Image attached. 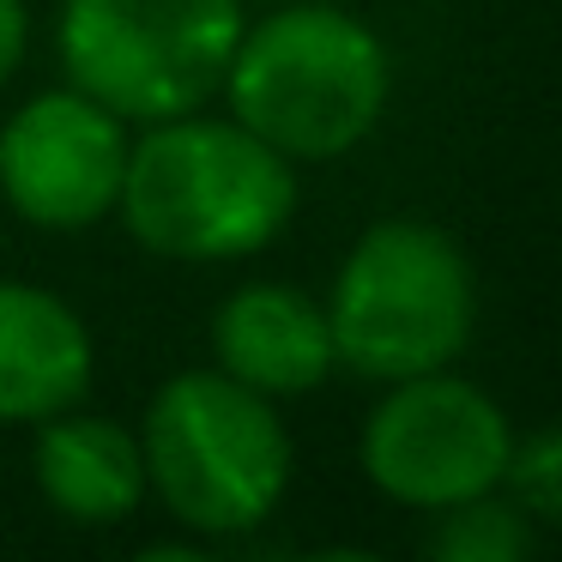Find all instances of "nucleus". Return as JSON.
Returning <instances> with one entry per match:
<instances>
[{"mask_svg": "<svg viewBox=\"0 0 562 562\" xmlns=\"http://www.w3.org/2000/svg\"><path fill=\"white\" fill-rule=\"evenodd\" d=\"M115 206L151 255L243 260L291 224L296 176L291 158L243 122H200L188 110L127 146Z\"/></svg>", "mask_w": 562, "mask_h": 562, "instance_id": "f257e3e1", "label": "nucleus"}, {"mask_svg": "<svg viewBox=\"0 0 562 562\" xmlns=\"http://www.w3.org/2000/svg\"><path fill=\"white\" fill-rule=\"evenodd\" d=\"M231 110L284 158H339L387 110V49L363 19L296 0L236 43Z\"/></svg>", "mask_w": 562, "mask_h": 562, "instance_id": "f03ea898", "label": "nucleus"}, {"mask_svg": "<svg viewBox=\"0 0 562 562\" xmlns=\"http://www.w3.org/2000/svg\"><path fill=\"white\" fill-rule=\"evenodd\" d=\"M146 484L200 532H248L291 490V436L267 393L224 369H188L158 387L146 412Z\"/></svg>", "mask_w": 562, "mask_h": 562, "instance_id": "7ed1b4c3", "label": "nucleus"}, {"mask_svg": "<svg viewBox=\"0 0 562 562\" xmlns=\"http://www.w3.org/2000/svg\"><path fill=\"white\" fill-rule=\"evenodd\" d=\"M477 284L465 255L417 218H381L345 255L327 303L339 363L375 381L448 369L472 339Z\"/></svg>", "mask_w": 562, "mask_h": 562, "instance_id": "20e7f679", "label": "nucleus"}, {"mask_svg": "<svg viewBox=\"0 0 562 562\" xmlns=\"http://www.w3.org/2000/svg\"><path fill=\"white\" fill-rule=\"evenodd\" d=\"M243 0H67L61 61L122 122H170L224 86Z\"/></svg>", "mask_w": 562, "mask_h": 562, "instance_id": "39448f33", "label": "nucleus"}, {"mask_svg": "<svg viewBox=\"0 0 562 562\" xmlns=\"http://www.w3.org/2000/svg\"><path fill=\"white\" fill-rule=\"evenodd\" d=\"M514 429L484 387L429 369L393 381L363 424V472L381 496L405 508H453L502 484Z\"/></svg>", "mask_w": 562, "mask_h": 562, "instance_id": "423d86ee", "label": "nucleus"}, {"mask_svg": "<svg viewBox=\"0 0 562 562\" xmlns=\"http://www.w3.org/2000/svg\"><path fill=\"white\" fill-rule=\"evenodd\" d=\"M127 134L91 91H43L0 127V194L43 231H86L122 200Z\"/></svg>", "mask_w": 562, "mask_h": 562, "instance_id": "0eeeda50", "label": "nucleus"}, {"mask_svg": "<svg viewBox=\"0 0 562 562\" xmlns=\"http://www.w3.org/2000/svg\"><path fill=\"white\" fill-rule=\"evenodd\" d=\"M212 351L224 375L255 393H308L339 363L327 308H315L291 284H243L224 296L212 321Z\"/></svg>", "mask_w": 562, "mask_h": 562, "instance_id": "6e6552de", "label": "nucleus"}, {"mask_svg": "<svg viewBox=\"0 0 562 562\" xmlns=\"http://www.w3.org/2000/svg\"><path fill=\"white\" fill-rule=\"evenodd\" d=\"M91 387V333L61 296L0 284V424L74 412Z\"/></svg>", "mask_w": 562, "mask_h": 562, "instance_id": "1a4fd4ad", "label": "nucleus"}, {"mask_svg": "<svg viewBox=\"0 0 562 562\" xmlns=\"http://www.w3.org/2000/svg\"><path fill=\"white\" fill-rule=\"evenodd\" d=\"M37 484L49 508H61L79 526H110L146 502V453L122 424L103 417H43L37 436Z\"/></svg>", "mask_w": 562, "mask_h": 562, "instance_id": "9d476101", "label": "nucleus"}, {"mask_svg": "<svg viewBox=\"0 0 562 562\" xmlns=\"http://www.w3.org/2000/svg\"><path fill=\"white\" fill-rule=\"evenodd\" d=\"M429 550L448 562H520L532 557V526H526V514L514 502H496V490H484L472 502L441 508Z\"/></svg>", "mask_w": 562, "mask_h": 562, "instance_id": "9b49d317", "label": "nucleus"}, {"mask_svg": "<svg viewBox=\"0 0 562 562\" xmlns=\"http://www.w3.org/2000/svg\"><path fill=\"white\" fill-rule=\"evenodd\" d=\"M502 484L514 490V508H520L526 520L562 526V429H544V436L514 441Z\"/></svg>", "mask_w": 562, "mask_h": 562, "instance_id": "f8f14e48", "label": "nucleus"}, {"mask_svg": "<svg viewBox=\"0 0 562 562\" xmlns=\"http://www.w3.org/2000/svg\"><path fill=\"white\" fill-rule=\"evenodd\" d=\"M25 0H0V86L13 79V67L25 61Z\"/></svg>", "mask_w": 562, "mask_h": 562, "instance_id": "ddd939ff", "label": "nucleus"}]
</instances>
